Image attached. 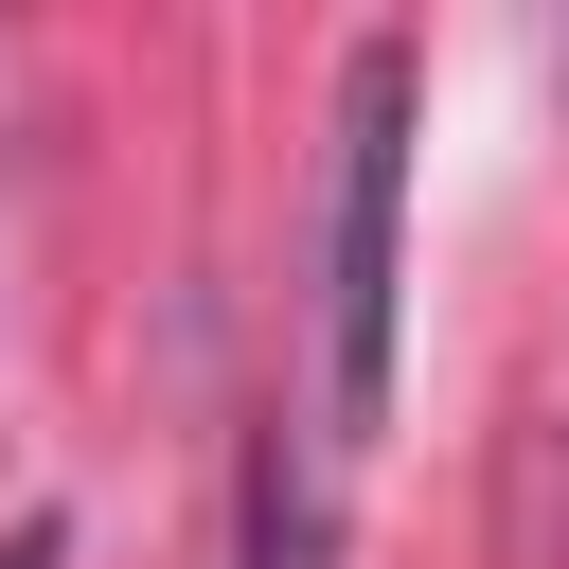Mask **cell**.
Listing matches in <instances>:
<instances>
[{
  "label": "cell",
  "mask_w": 569,
  "mask_h": 569,
  "mask_svg": "<svg viewBox=\"0 0 569 569\" xmlns=\"http://www.w3.org/2000/svg\"><path fill=\"white\" fill-rule=\"evenodd\" d=\"M391 213H409V36L338 53V213H320V391L338 427L391 409Z\"/></svg>",
  "instance_id": "1"
},
{
  "label": "cell",
  "mask_w": 569,
  "mask_h": 569,
  "mask_svg": "<svg viewBox=\"0 0 569 569\" xmlns=\"http://www.w3.org/2000/svg\"><path fill=\"white\" fill-rule=\"evenodd\" d=\"M0 569H71V516H18V533H0Z\"/></svg>",
  "instance_id": "3"
},
{
  "label": "cell",
  "mask_w": 569,
  "mask_h": 569,
  "mask_svg": "<svg viewBox=\"0 0 569 569\" xmlns=\"http://www.w3.org/2000/svg\"><path fill=\"white\" fill-rule=\"evenodd\" d=\"M320 551H338V533H320V462L267 427V445H249V569H320Z\"/></svg>",
  "instance_id": "2"
}]
</instances>
